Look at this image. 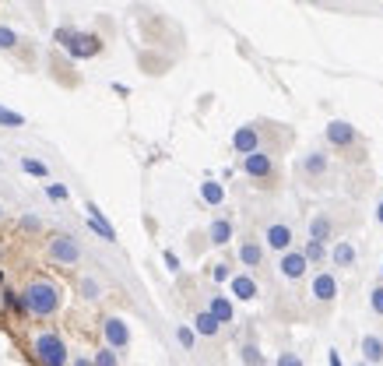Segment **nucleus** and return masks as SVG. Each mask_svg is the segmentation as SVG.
<instances>
[{
	"instance_id": "f257e3e1",
	"label": "nucleus",
	"mask_w": 383,
	"mask_h": 366,
	"mask_svg": "<svg viewBox=\"0 0 383 366\" xmlns=\"http://www.w3.org/2000/svg\"><path fill=\"white\" fill-rule=\"evenodd\" d=\"M21 303H25V314H28V317L50 321V317H57V314L64 310V289H60L53 278L35 274V278L25 282V289H21Z\"/></svg>"
},
{
	"instance_id": "f03ea898",
	"label": "nucleus",
	"mask_w": 383,
	"mask_h": 366,
	"mask_svg": "<svg viewBox=\"0 0 383 366\" xmlns=\"http://www.w3.org/2000/svg\"><path fill=\"white\" fill-rule=\"evenodd\" d=\"M32 356L39 366H71V349H67V338L57 331V328H35L32 338Z\"/></svg>"
},
{
	"instance_id": "7ed1b4c3",
	"label": "nucleus",
	"mask_w": 383,
	"mask_h": 366,
	"mask_svg": "<svg viewBox=\"0 0 383 366\" xmlns=\"http://www.w3.org/2000/svg\"><path fill=\"white\" fill-rule=\"evenodd\" d=\"M74 60H85V57H96L98 50H102V43H98V35H88V32H78V28H57V35H53Z\"/></svg>"
},
{
	"instance_id": "20e7f679",
	"label": "nucleus",
	"mask_w": 383,
	"mask_h": 366,
	"mask_svg": "<svg viewBox=\"0 0 383 366\" xmlns=\"http://www.w3.org/2000/svg\"><path fill=\"white\" fill-rule=\"evenodd\" d=\"M46 257L60 268H78L81 265V243L71 236V233H57L46 247Z\"/></svg>"
},
{
	"instance_id": "39448f33",
	"label": "nucleus",
	"mask_w": 383,
	"mask_h": 366,
	"mask_svg": "<svg viewBox=\"0 0 383 366\" xmlns=\"http://www.w3.org/2000/svg\"><path fill=\"white\" fill-rule=\"evenodd\" d=\"M239 170L250 177V180L257 183H271L278 177V166H275V155L271 152H264V148H257V152H250V155H243V162H239Z\"/></svg>"
},
{
	"instance_id": "423d86ee",
	"label": "nucleus",
	"mask_w": 383,
	"mask_h": 366,
	"mask_svg": "<svg viewBox=\"0 0 383 366\" xmlns=\"http://www.w3.org/2000/svg\"><path fill=\"white\" fill-rule=\"evenodd\" d=\"M130 324L123 321V317H116V314H109V317H102V342L109 345V349H116V353H123V349H130Z\"/></svg>"
},
{
	"instance_id": "0eeeda50",
	"label": "nucleus",
	"mask_w": 383,
	"mask_h": 366,
	"mask_svg": "<svg viewBox=\"0 0 383 366\" xmlns=\"http://www.w3.org/2000/svg\"><path fill=\"white\" fill-rule=\"evenodd\" d=\"M309 257L302 254V250H285V254H278V278L282 282H302L306 274H309Z\"/></svg>"
},
{
	"instance_id": "6e6552de",
	"label": "nucleus",
	"mask_w": 383,
	"mask_h": 366,
	"mask_svg": "<svg viewBox=\"0 0 383 366\" xmlns=\"http://www.w3.org/2000/svg\"><path fill=\"white\" fill-rule=\"evenodd\" d=\"M309 299L320 306H331L338 299V274L334 272H313L309 274Z\"/></svg>"
},
{
	"instance_id": "1a4fd4ad",
	"label": "nucleus",
	"mask_w": 383,
	"mask_h": 366,
	"mask_svg": "<svg viewBox=\"0 0 383 366\" xmlns=\"http://www.w3.org/2000/svg\"><path fill=\"white\" fill-rule=\"evenodd\" d=\"M261 240H264V247H268V250L285 254V250H292V243H295V233H292V226H288V222H268Z\"/></svg>"
},
{
	"instance_id": "9d476101",
	"label": "nucleus",
	"mask_w": 383,
	"mask_h": 366,
	"mask_svg": "<svg viewBox=\"0 0 383 366\" xmlns=\"http://www.w3.org/2000/svg\"><path fill=\"white\" fill-rule=\"evenodd\" d=\"M324 138H327L331 148H341V152H345V148H352V145L359 141V131H355L348 120H331V123L324 127Z\"/></svg>"
},
{
	"instance_id": "9b49d317",
	"label": "nucleus",
	"mask_w": 383,
	"mask_h": 366,
	"mask_svg": "<svg viewBox=\"0 0 383 366\" xmlns=\"http://www.w3.org/2000/svg\"><path fill=\"white\" fill-rule=\"evenodd\" d=\"M264 240H257V236H246V240H239V250H236V257H239V265L246 268V272H257L261 265H264Z\"/></svg>"
},
{
	"instance_id": "f8f14e48",
	"label": "nucleus",
	"mask_w": 383,
	"mask_h": 366,
	"mask_svg": "<svg viewBox=\"0 0 383 366\" xmlns=\"http://www.w3.org/2000/svg\"><path fill=\"white\" fill-rule=\"evenodd\" d=\"M232 240H236V222L229 215H218L207 222V243L211 247H229Z\"/></svg>"
},
{
	"instance_id": "ddd939ff",
	"label": "nucleus",
	"mask_w": 383,
	"mask_h": 366,
	"mask_svg": "<svg viewBox=\"0 0 383 366\" xmlns=\"http://www.w3.org/2000/svg\"><path fill=\"white\" fill-rule=\"evenodd\" d=\"M85 211H88V215H85V222H88V229L96 233L98 240H105V243H116V229L105 222V211L98 208L96 201H88V204H85Z\"/></svg>"
},
{
	"instance_id": "4468645a",
	"label": "nucleus",
	"mask_w": 383,
	"mask_h": 366,
	"mask_svg": "<svg viewBox=\"0 0 383 366\" xmlns=\"http://www.w3.org/2000/svg\"><path fill=\"white\" fill-rule=\"evenodd\" d=\"M257 148H261V127H257V123L236 127V134H232V152H236V155H250V152H257Z\"/></svg>"
},
{
	"instance_id": "2eb2a0df",
	"label": "nucleus",
	"mask_w": 383,
	"mask_h": 366,
	"mask_svg": "<svg viewBox=\"0 0 383 366\" xmlns=\"http://www.w3.org/2000/svg\"><path fill=\"white\" fill-rule=\"evenodd\" d=\"M229 292H232L236 299H243V303H253V299L261 296V285H257V278L250 272H236L232 282H229Z\"/></svg>"
},
{
	"instance_id": "dca6fc26",
	"label": "nucleus",
	"mask_w": 383,
	"mask_h": 366,
	"mask_svg": "<svg viewBox=\"0 0 383 366\" xmlns=\"http://www.w3.org/2000/svg\"><path fill=\"white\" fill-rule=\"evenodd\" d=\"M299 170H302L306 180H320V177H327V170H331V155H327V152H306L302 162H299Z\"/></svg>"
},
{
	"instance_id": "f3484780",
	"label": "nucleus",
	"mask_w": 383,
	"mask_h": 366,
	"mask_svg": "<svg viewBox=\"0 0 383 366\" xmlns=\"http://www.w3.org/2000/svg\"><path fill=\"white\" fill-rule=\"evenodd\" d=\"M355 261H359L355 243H352V240H334V247H331V265L345 272V268H355Z\"/></svg>"
},
{
	"instance_id": "a211bd4d",
	"label": "nucleus",
	"mask_w": 383,
	"mask_h": 366,
	"mask_svg": "<svg viewBox=\"0 0 383 366\" xmlns=\"http://www.w3.org/2000/svg\"><path fill=\"white\" fill-rule=\"evenodd\" d=\"M309 240H320V243H331L334 240V218L327 211H316L309 218Z\"/></svg>"
},
{
	"instance_id": "6ab92c4d",
	"label": "nucleus",
	"mask_w": 383,
	"mask_h": 366,
	"mask_svg": "<svg viewBox=\"0 0 383 366\" xmlns=\"http://www.w3.org/2000/svg\"><path fill=\"white\" fill-rule=\"evenodd\" d=\"M207 310H211L222 324H232V321H236V303H232L229 296H222V292H215V296L207 299Z\"/></svg>"
},
{
	"instance_id": "aec40b11",
	"label": "nucleus",
	"mask_w": 383,
	"mask_h": 366,
	"mask_svg": "<svg viewBox=\"0 0 383 366\" xmlns=\"http://www.w3.org/2000/svg\"><path fill=\"white\" fill-rule=\"evenodd\" d=\"M193 331H197L200 338H218V335H222V321H218L211 310H200V314L193 317Z\"/></svg>"
},
{
	"instance_id": "412c9836",
	"label": "nucleus",
	"mask_w": 383,
	"mask_h": 366,
	"mask_svg": "<svg viewBox=\"0 0 383 366\" xmlns=\"http://www.w3.org/2000/svg\"><path fill=\"white\" fill-rule=\"evenodd\" d=\"M359 349H362V360H366L370 366L383 363V338L380 335H366V338L359 342Z\"/></svg>"
},
{
	"instance_id": "4be33fe9",
	"label": "nucleus",
	"mask_w": 383,
	"mask_h": 366,
	"mask_svg": "<svg viewBox=\"0 0 383 366\" xmlns=\"http://www.w3.org/2000/svg\"><path fill=\"white\" fill-rule=\"evenodd\" d=\"M200 201L211 204V208H222L225 204V187L218 180H204L200 183Z\"/></svg>"
},
{
	"instance_id": "5701e85b",
	"label": "nucleus",
	"mask_w": 383,
	"mask_h": 366,
	"mask_svg": "<svg viewBox=\"0 0 383 366\" xmlns=\"http://www.w3.org/2000/svg\"><path fill=\"white\" fill-rule=\"evenodd\" d=\"M302 254L309 257V265H324V261H331V247H327V243H320V240H306Z\"/></svg>"
},
{
	"instance_id": "b1692460",
	"label": "nucleus",
	"mask_w": 383,
	"mask_h": 366,
	"mask_svg": "<svg viewBox=\"0 0 383 366\" xmlns=\"http://www.w3.org/2000/svg\"><path fill=\"white\" fill-rule=\"evenodd\" d=\"M239 360H243V366H268V360H264V353L253 345V342H246L243 349H239Z\"/></svg>"
},
{
	"instance_id": "393cba45",
	"label": "nucleus",
	"mask_w": 383,
	"mask_h": 366,
	"mask_svg": "<svg viewBox=\"0 0 383 366\" xmlns=\"http://www.w3.org/2000/svg\"><path fill=\"white\" fill-rule=\"evenodd\" d=\"M21 170H25L28 177H39V180H46V177H50V166H46V162H39V159H32V155H25V159H21Z\"/></svg>"
},
{
	"instance_id": "a878e982",
	"label": "nucleus",
	"mask_w": 383,
	"mask_h": 366,
	"mask_svg": "<svg viewBox=\"0 0 383 366\" xmlns=\"http://www.w3.org/2000/svg\"><path fill=\"white\" fill-rule=\"evenodd\" d=\"M78 289H81V296H85V299H102V285H98L96 274H85V278L78 282Z\"/></svg>"
},
{
	"instance_id": "bb28decb",
	"label": "nucleus",
	"mask_w": 383,
	"mask_h": 366,
	"mask_svg": "<svg viewBox=\"0 0 383 366\" xmlns=\"http://www.w3.org/2000/svg\"><path fill=\"white\" fill-rule=\"evenodd\" d=\"M176 342H180L187 353H193V345H197V331H193L190 324H180V328H176Z\"/></svg>"
},
{
	"instance_id": "cd10ccee",
	"label": "nucleus",
	"mask_w": 383,
	"mask_h": 366,
	"mask_svg": "<svg viewBox=\"0 0 383 366\" xmlns=\"http://www.w3.org/2000/svg\"><path fill=\"white\" fill-rule=\"evenodd\" d=\"M92 360H96V366H120V353H116V349H109V345H102Z\"/></svg>"
},
{
	"instance_id": "c85d7f7f",
	"label": "nucleus",
	"mask_w": 383,
	"mask_h": 366,
	"mask_svg": "<svg viewBox=\"0 0 383 366\" xmlns=\"http://www.w3.org/2000/svg\"><path fill=\"white\" fill-rule=\"evenodd\" d=\"M0 127H25V116L7 109V106H0Z\"/></svg>"
},
{
	"instance_id": "c756f323",
	"label": "nucleus",
	"mask_w": 383,
	"mask_h": 366,
	"mask_svg": "<svg viewBox=\"0 0 383 366\" xmlns=\"http://www.w3.org/2000/svg\"><path fill=\"white\" fill-rule=\"evenodd\" d=\"M370 310H373L377 317H383V278L370 289Z\"/></svg>"
},
{
	"instance_id": "7c9ffc66",
	"label": "nucleus",
	"mask_w": 383,
	"mask_h": 366,
	"mask_svg": "<svg viewBox=\"0 0 383 366\" xmlns=\"http://www.w3.org/2000/svg\"><path fill=\"white\" fill-rule=\"evenodd\" d=\"M232 268L225 265V261H218V265H211V282H218V285H225V282H232Z\"/></svg>"
},
{
	"instance_id": "2f4dec72",
	"label": "nucleus",
	"mask_w": 383,
	"mask_h": 366,
	"mask_svg": "<svg viewBox=\"0 0 383 366\" xmlns=\"http://www.w3.org/2000/svg\"><path fill=\"white\" fill-rule=\"evenodd\" d=\"M0 299L11 306V310H18V314H25V303H21V292H14V289H4L0 292Z\"/></svg>"
},
{
	"instance_id": "473e14b6",
	"label": "nucleus",
	"mask_w": 383,
	"mask_h": 366,
	"mask_svg": "<svg viewBox=\"0 0 383 366\" xmlns=\"http://www.w3.org/2000/svg\"><path fill=\"white\" fill-rule=\"evenodd\" d=\"M14 46H18V32L0 25V50H14Z\"/></svg>"
},
{
	"instance_id": "72a5a7b5",
	"label": "nucleus",
	"mask_w": 383,
	"mask_h": 366,
	"mask_svg": "<svg viewBox=\"0 0 383 366\" xmlns=\"http://www.w3.org/2000/svg\"><path fill=\"white\" fill-rule=\"evenodd\" d=\"M46 197L50 201H67V187L64 183H46Z\"/></svg>"
},
{
	"instance_id": "f704fd0d",
	"label": "nucleus",
	"mask_w": 383,
	"mask_h": 366,
	"mask_svg": "<svg viewBox=\"0 0 383 366\" xmlns=\"http://www.w3.org/2000/svg\"><path fill=\"white\" fill-rule=\"evenodd\" d=\"M278 366H306V363H302L299 353H282V356H278Z\"/></svg>"
},
{
	"instance_id": "c9c22d12",
	"label": "nucleus",
	"mask_w": 383,
	"mask_h": 366,
	"mask_svg": "<svg viewBox=\"0 0 383 366\" xmlns=\"http://www.w3.org/2000/svg\"><path fill=\"white\" fill-rule=\"evenodd\" d=\"M162 261H166V268H169V272H173V274L180 272V257H176L173 250H166V254H162Z\"/></svg>"
},
{
	"instance_id": "e433bc0d",
	"label": "nucleus",
	"mask_w": 383,
	"mask_h": 366,
	"mask_svg": "<svg viewBox=\"0 0 383 366\" xmlns=\"http://www.w3.org/2000/svg\"><path fill=\"white\" fill-rule=\"evenodd\" d=\"M21 229H32V233H35V229H39V218H35V215H32V218H21Z\"/></svg>"
},
{
	"instance_id": "4c0bfd02",
	"label": "nucleus",
	"mask_w": 383,
	"mask_h": 366,
	"mask_svg": "<svg viewBox=\"0 0 383 366\" xmlns=\"http://www.w3.org/2000/svg\"><path fill=\"white\" fill-rule=\"evenodd\" d=\"M71 366H96V360H88V356H74Z\"/></svg>"
},
{
	"instance_id": "58836bf2",
	"label": "nucleus",
	"mask_w": 383,
	"mask_h": 366,
	"mask_svg": "<svg viewBox=\"0 0 383 366\" xmlns=\"http://www.w3.org/2000/svg\"><path fill=\"white\" fill-rule=\"evenodd\" d=\"M373 218H377V226H383V197L377 201V208H373Z\"/></svg>"
},
{
	"instance_id": "ea45409f",
	"label": "nucleus",
	"mask_w": 383,
	"mask_h": 366,
	"mask_svg": "<svg viewBox=\"0 0 383 366\" xmlns=\"http://www.w3.org/2000/svg\"><path fill=\"white\" fill-rule=\"evenodd\" d=\"M327 363H331V366H345V363H341V356H338V353H334V349H331V353H327Z\"/></svg>"
},
{
	"instance_id": "a19ab883",
	"label": "nucleus",
	"mask_w": 383,
	"mask_h": 366,
	"mask_svg": "<svg viewBox=\"0 0 383 366\" xmlns=\"http://www.w3.org/2000/svg\"><path fill=\"white\" fill-rule=\"evenodd\" d=\"M355 366H370V363H366V360H362V363H355Z\"/></svg>"
},
{
	"instance_id": "79ce46f5",
	"label": "nucleus",
	"mask_w": 383,
	"mask_h": 366,
	"mask_svg": "<svg viewBox=\"0 0 383 366\" xmlns=\"http://www.w3.org/2000/svg\"><path fill=\"white\" fill-rule=\"evenodd\" d=\"M380 278H383V265H380Z\"/></svg>"
},
{
	"instance_id": "37998d69",
	"label": "nucleus",
	"mask_w": 383,
	"mask_h": 366,
	"mask_svg": "<svg viewBox=\"0 0 383 366\" xmlns=\"http://www.w3.org/2000/svg\"><path fill=\"white\" fill-rule=\"evenodd\" d=\"M0 278H4V272H0Z\"/></svg>"
},
{
	"instance_id": "c03bdc74",
	"label": "nucleus",
	"mask_w": 383,
	"mask_h": 366,
	"mask_svg": "<svg viewBox=\"0 0 383 366\" xmlns=\"http://www.w3.org/2000/svg\"><path fill=\"white\" fill-rule=\"evenodd\" d=\"M313 4H316V0H313Z\"/></svg>"
}]
</instances>
